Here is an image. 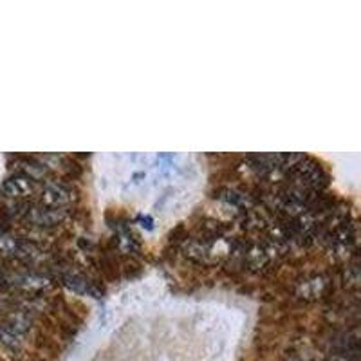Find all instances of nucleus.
Instances as JSON below:
<instances>
[{"label": "nucleus", "instance_id": "1", "mask_svg": "<svg viewBox=\"0 0 361 361\" xmlns=\"http://www.w3.org/2000/svg\"><path fill=\"white\" fill-rule=\"evenodd\" d=\"M0 193L8 201H35L40 193V183L22 172L15 173L4 180V185L0 186Z\"/></svg>", "mask_w": 361, "mask_h": 361}, {"label": "nucleus", "instance_id": "2", "mask_svg": "<svg viewBox=\"0 0 361 361\" xmlns=\"http://www.w3.org/2000/svg\"><path fill=\"white\" fill-rule=\"evenodd\" d=\"M2 309H4V305H2V302H0V312H2Z\"/></svg>", "mask_w": 361, "mask_h": 361}]
</instances>
